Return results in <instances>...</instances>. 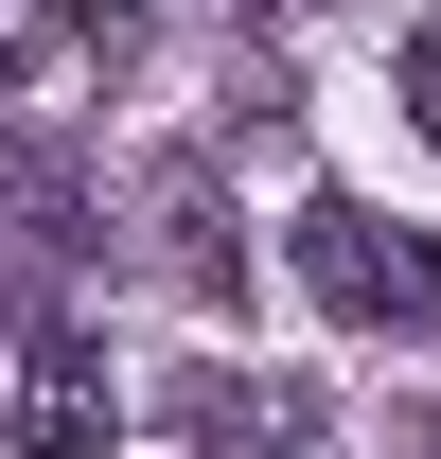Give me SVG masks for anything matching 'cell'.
<instances>
[{
    "mask_svg": "<svg viewBox=\"0 0 441 459\" xmlns=\"http://www.w3.org/2000/svg\"><path fill=\"white\" fill-rule=\"evenodd\" d=\"M282 247H300V300L353 318V336H424V318H441V247L406 212H371V195H300Z\"/></svg>",
    "mask_w": 441,
    "mask_h": 459,
    "instance_id": "obj_1",
    "label": "cell"
},
{
    "mask_svg": "<svg viewBox=\"0 0 441 459\" xmlns=\"http://www.w3.org/2000/svg\"><path fill=\"white\" fill-rule=\"evenodd\" d=\"M142 265L177 300H229V230H212V160H160L142 177Z\"/></svg>",
    "mask_w": 441,
    "mask_h": 459,
    "instance_id": "obj_2",
    "label": "cell"
},
{
    "mask_svg": "<svg viewBox=\"0 0 441 459\" xmlns=\"http://www.w3.org/2000/svg\"><path fill=\"white\" fill-rule=\"evenodd\" d=\"M177 424H195V442H265V459H300V442H318V406H300V389H282V371H177Z\"/></svg>",
    "mask_w": 441,
    "mask_h": 459,
    "instance_id": "obj_3",
    "label": "cell"
},
{
    "mask_svg": "<svg viewBox=\"0 0 441 459\" xmlns=\"http://www.w3.org/2000/svg\"><path fill=\"white\" fill-rule=\"evenodd\" d=\"M18 442H36V459H107L124 442V389H107V353H36V389H18Z\"/></svg>",
    "mask_w": 441,
    "mask_h": 459,
    "instance_id": "obj_4",
    "label": "cell"
},
{
    "mask_svg": "<svg viewBox=\"0 0 441 459\" xmlns=\"http://www.w3.org/2000/svg\"><path fill=\"white\" fill-rule=\"evenodd\" d=\"M36 54H54V18H36V0H0V89H36Z\"/></svg>",
    "mask_w": 441,
    "mask_h": 459,
    "instance_id": "obj_5",
    "label": "cell"
},
{
    "mask_svg": "<svg viewBox=\"0 0 441 459\" xmlns=\"http://www.w3.org/2000/svg\"><path fill=\"white\" fill-rule=\"evenodd\" d=\"M406 124H424V142H441V18H424V36H406Z\"/></svg>",
    "mask_w": 441,
    "mask_h": 459,
    "instance_id": "obj_6",
    "label": "cell"
},
{
    "mask_svg": "<svg viewBox=\"0 0 441 459\" xmlns=\"http://www.w3.org/2000/svg\"><path fill=\"white\" fill-rule=\"evenodd\" d=\"M71 18H89V36H142V18H160V0H71Z\"/></svg>",
    "mask_w": 441,
    "mask_h": 459,
    "instance_id": "obj_7",
    "label": "cell"
}]
</instances>
